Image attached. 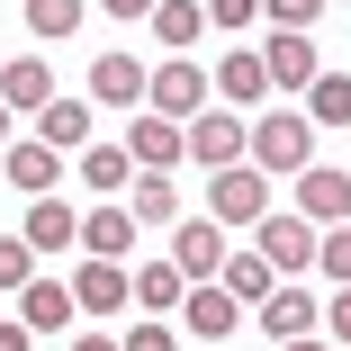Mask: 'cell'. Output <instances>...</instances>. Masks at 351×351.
Here are the masks:
<instances>
[{"label":"cell","mask_w":351,"mask_h":351,"mask_svg":"<svg viewBox=\"0 0 351 351\" xmlns=\"http://www.w3.org/2000/svg\"><path fill=\"white\" fill-rule=\"evenodd\" d=\"M261 90H270V63H261V54H226V63H217V99L252 108Z\"/></svg>","instance_id":"d4e9b609"},{"label":"cell","mask_w":351,"mask_h":351,"mask_svg":"<svg viewBox=\"0 0 351 351\" xmlns=\"http://www.w3.org/2000/svg\"><path fill=\"white\" fill-rule=\"evenodd\" d=\"M108 19H154V0H99Z\"/></svg>","instance_id":"e575fe53"},{"label":"cell","mask_w":351,"mask_h":351,"mask_svg":"<svg viewBox=\"0 0 351 351\" xmlns=\"http://www.w3.org/2000/svg\"><path fill=\"white\" fill-rule=\"evenodd\" d=\"M145 171L126 145H82V189H99V198H126V180Z\"/></svg>","instance_id":"ffe728a7"},{"label":"cell","mask_w":351,"mask_h":351,"mask_svg":"<svg viewBox=\"0 0 351 351\" xmlns=\"http://www.w3.org/2000/svg\"><path fill=\"white\" fill-rule=\"evenodd\" d=\"M315 270H333V289H351V226H324V252Z\"/></svg>","instance_id":"f546056e"},{"label":"cell","mask_w":351,"mask_h":351,"mask_svg":"<svg viewBox=\"0 0 351 351\" xmlns=\"http://www.w3.org/2000/svg\"><path fill=\"white\" fill-rule=\"evenodd\" d=\"M261 63H270V90H306L324 63H315V27H270L261 36Z\"/></svg>","instance_id":"52a82bcc"},{"label":"cell","mask_w":351,"mask_h":351,"mask_svg":"<svg viewBox=\"0 0 351 351\" xmlns=\"http://www.w3.org/2000/svg\"><path fill=\"white\" fill-rule=\"evenodd\" d=\"M243 324V298L226 289V279H189V298H180V333L189 342H234Z\"/></svg>","instance_id":"5b68a950"},{"label":"cell","mask_w":351,"mask_h":351,"mask_svg":"<svg viewBox=\"0 0 351 351\" xmlns=\"http://www.w3.org/2000/svg\"><path fill=\"white\" fill-rule=\"evenodd\" d=\"M145 90H154V73L135 54H90V99L99 108H145Z\"/></svg>","instance_id":"7c38bea8"},{"label":"cell","mask_w":351,"mask_h":351,"mask_svg":"<svg viewBox=\"0 0 351 351\" xmlns=\"http://www.w3.org/2000/svg\"><path fill=\"white\" fill-rule=\"evenodd\" d=\"M252 315H261V333H270V342H298V333H315V324H324L315 289H298V279H279V289H270Z\"/></svg>","instance_id":"9c48e42d"},{"label":"cell","mask_w":351,"mask_h":351,"mask_svg":"<svg viewBox=\"0 0 351 351\" xmlns=\"http://www.w3.org/2000/svg\"><path fill=\"white\" fill-rule=\"evenodd\" d=\"M73 298H82V315H117V306H135V270L90 252V261L73 270Z\"/></svg>","instance_id":"30bf717a"},{"label":"cell","mask_w":351,"mask_h":351,"mask_svg":"<svg viewBox=\"0 0 351 351\" xmlns=\"http://www.w3.org/2000/svg\"><path fill=\"white\" fill-rule=\"evenodd\" d=\"M306 117L315 126H351V73H315L306 82Z\"/></svg>","instance_id":"484cf974"},{"label":"cell","mask_w":351,"mask_h":351,"mask_svg":"<svg viewBox=\"0 0 351 351\" xmlns=\"http://www.w3.org/2000/svg\"><path fill=\"white\" fill-rule=\"evenodd\" d=\"M207 99H217V73H198L189 54L154 63V90H145V108H162V117H198Z\"/></svg>","instance_id":"8992f818"},{"label":"cell","mask_w":351,"mask_h":351,"mask_svg":"<svg viewBox=\"0 0 351 351\" xmlns=\"http://www.w3.org/2000/svg\"><path fill=\"white\" fill-rule=\"evenodd\" d=\"M298 207H306L315 226H351V171L306 162V171H298Z\"/></svg>","instance_id":"5bb4252c"},{"label":"cell","mask_w":351,"mask_h":351,"mask_svg":"<svg viewBox=\"0 0 351 351\" xmlns=\"http://www.w3.org/2000/svg\"><path fill=\"white\" fill-rule=\"evenodd\" d=\"M180 298H189V270H180V261L135 270V306H145V315H180Z\"/></svg>","instance_id":"603a6c76"},{"label":"cell","mask_w":351,"mask_h":351,"mask_svg":"<svg viewBox=\"0 0 351 351\" xmlns=\"http://www.w3.org/2000/svg\"><path fill=\"white\" fill-rule=\"evenodd\" d=\"M117 342H126V351H180V333H171V315H145V324H126Z\"/></svg>","instance_id":"f1b7e54d"},{"label":"cell","mask_w":351,"mask_h":351,"mask_svg":"<svg viewBox=\"0 0 351 351\" xmlns=\"http://www.w3.org/2000/svg\"><path fill=\"white\" fill-rule=\"evenodd\" d=\"M73 27H82V0H27V36L54 45V36H73Z\"/></svg>","instance_id":"4316f807"},{"label":"cell","mask_w":351,"mask_h":351,"mask_svg":"<svg viewBox=\"0 0 351 351\" xmlns=\"http://www.w3.org/2000/svg\"><path fill=\"white\" fill-rule=\"evenodd\" d=\"M0 99H10L19 117H36V108L54 99V63H45V54H10V63H0Z\"/></svg>","instance_id":"2e32d148"},{"label":"cell","mask_w":351,"mask_h":351,"mask_svg":"<svg viewBox=\"0 0 351 351\" xmlns=\"http://www.w3.org/2000/svg\"><path fill=\"white\" fill-rule=\"evenodd\" d=\"M279 351H333V342H315V333H298V342H279Z\"/></svg>","instance_id":"8d00e7d4"},{"label":"cell","mask_w":351,"mask_h":351,"mask_svg":"<svg viewBox=\"0 0 351 351\" xmlns=\"http://www.w3.org/2000/svg\"><path fill=\"white\" fill-rule=\"evenodd\" d=\"M324 333H333V342H351V289H333V306H324Z\"/></svg>","instance_id":"d6a6232c"},{"label":"cell","mask_w":351,"mask_h":351,"mask_svg":"<svg viewBox=\"0 0 351 351\" xmlns=\"http://www.w3.org/2000/svg\"><path fill=\"white\" fill-rule=\"evenodd\" d=\"M207 217H217V226H261V217H270V171H261V162L207 171Z\"/></svg>","instance_id":"3957f363"},{"label":"cell","mask_w":351,"mask_h":351,"mask_svg":"<svg viewBox=\"0 0 351 351\" xmlns=\"http://www.w3.org/2000/svg\"><path fill=\"white\" fill-rule=\"evenodd\" d=\"M252 162H261V171H306V162H315V117H306V108L252 117Z\"/></svg>","instance_id":"7a4b0ae2"},{"label":"cell","mask_w":351,"mask_h":351,"mask_svg":"<svg viewBox=\"0 0 351 351\" xmlns=\"http://www.w3.org/2000/svg\"><path fill=\"white\" fill-rule=\"evenodd\" d=\"M126 154L145 162V171H171V162H189V117H162V108H145L126 126Z\"/></svg>","instance_id":"ba28073f"},{"label":"cell","mask_w":351,"mask_h":351,"mask_svg":"<svg viewBox=\"0 0 351 351\" xmlns=\"http://www.w3.org/2000/svg\"><path fill=\"white\" fill-rule=\"evenodd\" d=\"M154 36H162L171 54H189V45L207 36V0H154Z\"/></svg>","instance_id":"cb8c5ba5"},{"label":"cell","mask_w":351,"mask_h":351,"mask_svg":"<svg viewBox=\"0 0 351 351\" xmlns=\"http://www.w3.org/2000/svg\"><path fill=\"white\" fill-rule=\"evenodd\" d=\"M36 135L63 145V154H82V145H90V99H63V90H54V99L36 108Z\"/></svg>","instance_id":"44dd1931"},{"label":"cell","mask_w":351,"mask_h":351,"mask_svg":"<svg viewBox=\"0 0 351 351\" xmlns=\"http://www.w3.org/2000/svg\"><path fill=\"white\" fill-rule=\"evenodd\" d=\"M27 342H36V333H27L19 315H0V351H27Z\"/></svg>","instance_id":"836d02e7"},{"label":"cell","mask_w":351,"mask_h":351,"mask_svg":"<svg viewBox=\"0 0 351 351\" xmlns=\"http://www.w3.org/2000/svg\"><path fill=\"white\" fill-rule=\"evenodd\" d=\"M126 207H135V226H180V189H171V171H135V180H126Z\"/></svg>","instance_id":"7402d4cb"},{"label":"cell","mask_w":351,"mask_h":351,"mask_svg":"<svg viewBox=\"0 0 351 351\" xmlns=\"http://www.w3.org/2000/svg\"><path fill=\"white\" fill-rule=\"evenodd\" d=\"M189 162L226 171V162H252V117H234V99H207L189 117Z\"/></svg>","instance_id":"6da1fadb"},{"label":"cell","mask_w":351,"mask_h":351,"mask_svg":"<svg viewBox=\"0 0 351 351\" xmlns=\"http://www.w3.org/2000/svg\"><path fill=\"white\" fill-rule=\"evenodd\" d=\"M261 19H270V27H315L324 0H261Z\"/></svg>","instance_id":"1f68e13d"},{"label":"cell","mask_w":351,"mask_h":351,"mask_svg":"<svg viewBox=\"0 0 351 351\" xmlns=\"http://www.w3.org/2000/svg\"><path fill=\"white\" fill-rule=\"evenodd\" d=\"M82 252L126 261V252H135V207H90V217H82Z\"/></svg>","instance_id":"d6986e66"},{"label":"cell","mask_w":351,"mask_h":351,"mask_svg":"<svg viewBox=\"0 0 351 351\" xmlns=\"http://www.w3.org/2000/svg\"><path fill=\"white\" fill-rule=\"evenodd\" d=\"M36 279V243L27 234H0V289H27Z\"/></svg>","instance_id":"83f0119b"},{"label":"cell","mask_w":351,"mask_h":351,"mask_svg":"<svg viewBox=\"0 0 351 351\" xmlns=\"http://www.w3.org/2000/svg\"><path fill=\"white\" fill-rule=\"evenodd\" d=\"M261 19V0H207V27H217V36H243Z\"/></svg>","instance_id":"4dcf8cb0"},{"label":"cell","mask_w":351,"mask_h":351,"mask_svg":"<svg viewBox=\"0 0 351 351\" xmlns=\"http://www.w3.org/2000/svg\"><path fill=\"white\" fill-rule=\"evenodd\" d=\"M27 243H36V252H63V243H82V207L45 189V198L27 207Z\"/></svg>","instance_id":"e0dca14e"},{"label":"cell","mask_w":351,"mask_h":351,"mask_svg":"<svg viewBox=\"0 0 351 351\" xmlns=\"http://www.w3.org/2000/svg\"><path fill=\"white\" fill-rule=\"evenodd\" d=\"M217 279H226V289H234L243 306H261V298L279 289V261H270L261 243H243V252H226V270H217Z\"/></svg>","instance_id":"ac0fdd59"},{"label":"cell","mask_w":351,"mask_h":351,"mask_svg":"<svg viewBox=\"0 0 351 351\" xmlns=\"http://www.w3.org/2000/svg\"><path fill=\"white\" fill-rule=\"evenodd\" d=\"M10 117H19V108H10V99H0V145H10Z\"/></svg>","instance_id":"74e56055"},{"label":"cell","mask_w":351,"mask_h":351,"mask_svg":"<svg viewBox=\"0 0 351 351\" xmlns=\"http://www.w3.org/2000/svg\"><path fill=\"white\" fill-rule=\"evenodd\" d=\"M73 315H82L73 279H27V289H19V324H27V333H63Z\"/></svg>","instance_id":"9a60e30c"},{"label":"cell","mask_w":351,"mask_h":351,"mask_svg":"<svg viewBox=\"0 0 351 351\" xmlns=\"http://www.w3.org/2000/svg\"><path fill=\"white\" fill-rule=\"evenodd\" d=\"M252 243L279 261V279H298V270H315V252H324V226L306 217V207H270V217L252 226Z\"/></svg>","instance_id":"277c9868"},{"label":"cell","mask_w":351,"mask_h":351,"mask_svg":"<svg viewBox=\"0 0 351 351\" xmlns=\"http://www.w3.org/2000/svg\"><path fill=\"white\" fill-rule=\"evenodd\" d=\"M0 162H10V189H27V198H45L63 180V145H45V135H10Z\"/></svg>","instance_id":"8fae6325"},{"label":"cell","mask_w":351,"mask_h":351,"mask_svg":"<svg viewBox=\"0 0 351 351\" xmlns=\"http://www.w3.org/2000/svg\"><path fill=\"white\" fill-rule=\"evenodd\" d=\"M73 351H126V342H117V333H82Z\"/></svg>","instance_id":"d590c367"},{"label":"cell","mask_w":351,"mask_h":351,"mask_svg":"<svg viewBox=\"0 0 351 351\" xmlns=\"http://www.w3.org/2000/svg\"><path fill=\"white\" fill-rule=\"evenodd\" d=\"M171 261H180L189 279H217V270H226V226H217V217H180V226H171Z\"/></svg>","instance_id":"4fadbf2b"}]
</instances>
